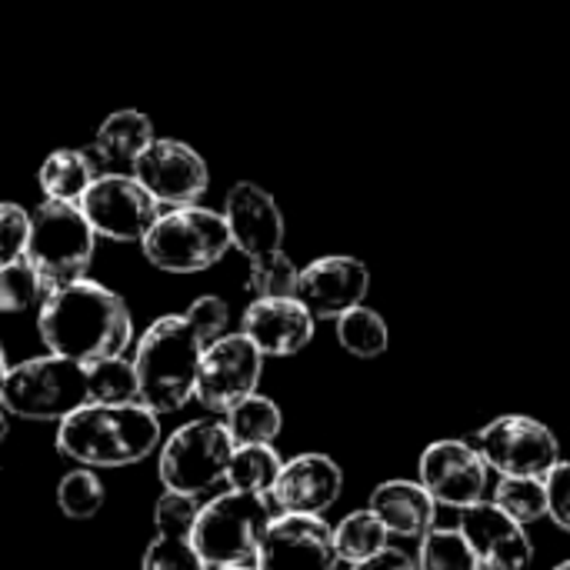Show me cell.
Wrapping results in <instances>:
<instances>
[{"instance_id": "2e32d148", "label": "cell", "mask_w": 570, "mask_h": 570, "mask_svg": "<svg viewBox=\"0 0 570 570\" xmlns=\"http://www.w3.org/2000/svg\"><path fill=\"white\" fill-rule=\"evenodd\" d=\"M220 214L227 220L230 247L240 250L247 261L284 250V214H281L274 194H267L261 184L237 180L227 190Z\"/></svg>"}, {"instance_id": "277c9868", "label": "cell", "mask_w": 570, "mask_h": 570, "mask_svg": "<svg viewBox=\"0 0 570 570\" xmlns=\"http://www.w3.org/2000/svg\"><path fill=\"white\" fill-rule=\"evenodd\" d=\"M274 521V504L264 494L224 491L197 508L190 538L200 561L210 570L254 564L261 538Z\"/></svg>"}, {"instance_id": "7c38bea8", "label": "cell", "mask_w": 570, "mask_h": 570, "mask_svg": "<svg viewBox=\"0 0 570 570\" xmlns=\"http://www.w3.org/2000/svg\"><path fill=\"white\" fill-rule=\"evenodd\" d=\"M130 174L160 207L197 204L207 194V160L177 137H154V144L134 160Z\"/></svg>"}, {"instance_id": "74e56055", "label": "cell", "mask_w": 570, "mask_h": 570, "mask_svg": "<svg viewBox=\"0 0 570 570\" xmlns=\"http://www.w3.org/2000/svg\"><path fill=\"white\" fill-rule=\"evenodd\" d=\"M7 417H10V414H7L3 404H0V444L7 441V431H10V421H7Z\"/></svg>"}, {"instance_id": "4fadbf2b", "label": "cell", "mask_w": 570, "mask_h": 570, "mask_svg": "<svg viewBox=\"0 0 570 570\" xmlns=\"http://www.w3.org/2000/svg\"><path fill=\"white\" fill-rule=\"evenodd\" d=\"M254 564L257 570H334V528L321 514H281L267 524Z\"/></svg>"}, {"instance_id": "5bb4252c", "label": "cell", "mask_w": 570, "mask_h": 570, "mask_svg": "<svg viewBox=\"0 0 570 570\" xmlns=\"http://www.w3.org/2000/svg\"><path fill=\"white\" fill-rule=\"evenodd\" d=\"M491 468L468 441H434L421 454V484L444 508H471L484 501Z\"/></svg>"}, {"instance_id": "f35d334b", "label": "cell", "mask_w": 570, "mask_h": 570, "mask_svg": "<svg viewBox=\"0 0 570 570\" xmlns=\"http://www.w3.org/2000/svg\"><path fill=\"white\" fill-rule=\"evenodd\" d=\"M7 371H10V364H7V351H3V344H0V391H3V381H7Z\"/></svg>"}, {"instance_id": "ac0fdd59", "label": "cell", "mask_w": 570, "mask_h": 570, "mask_svg": "<svg viewBox=\"0 0 570 570\" xmlns=\"http://www.w3.org/2000/svg\"><path fill=\"white\" fill-rule=\"evenodd\" d=\"M314 324L297 297H254L240 317V334L264 357H294L314 341Z\"/></svg>"}, {"instance_id": "d4e9b609", "label": "cell", "mask_w": 570, "mask_h": 570, "mask_svg": "<svg viewBox=\"0 0 570 570\" xmlns=\"http://www.w3.org/2000/svg\"><path fill=\"white\" fill-rule=\"evenodd\" d=\"M224 424L234 444H271L284 428V414L271 397L250 394L224 414Z\"/></svg>"}, {"instance_id": "f546056e", "label": "cell", "mask_w": 570, "mask_h": 570, "mask_svg": "<svg viewBox=\"0 0 570 570\" xmlns=\"http://www.w3.org/2000/svg\"><path fill=\"white\" fill-rule=\"evenodd\" d=\"M494 504L514 518L518 524H534L541 518H548V491L541 478H501L498 491H494Z\"/></svg>"}, {"instance_id": "836d02e7", "label": "cell", "mask_w": 570, "mask_h": 570, "mask_svg": "<svg viewBox=\"0 0 570 570\" xmlns=\"http://www.w3.org/2000/svg\"><path fill=\"white\" fill-rule=\"evenodd\" d=\"M27 237H30V214L13 200H0V267L27 254Z\"/></svg>"}, {"instance_id": "8d00e7d4", "label": "cell", "mask_w": 570, "mask_h": 570, "mask_svg": "<svg viewBox=\"0 0 570 570\" xmlns=\"http://www.w3.org/2000/svg\"><path fill=\"white\" fill-rule=\"evenodd\" d=\"M354 570H417V568H414V561H411L404 551H397V548H384L381 554H374V558H367V561L354 564Z\"/></svg>"}, {"instance_id": "ba28073f", "label": "cell", "mask_w": 570, "mask_h": 570, "mask_svg": "<svg viewBox=\"0 0 570 570\" xmlns=\"http://www.w3.org/2000/svg\"><path fill=\"white\" fill-rule=\"evenodd\" d=\"M234 451V438L224 421L200 417L177 428L160 448V484L170 494H184L200 501L214 488L227 481V461Z\"/></svg>"}, {"instance_id": "d6986e66", "label": "cell", "mask_w": 570, "mask_h": 570, "mask_svg": "<svg viewBox=\"0 0 570 570\" xmlns=\"http://www.w3.org/2000/svg\"><path fill=\"white\" fill-rule=\"evenodd\" d=\"M344 491V471L327 454H297L284 461L277 484L271 491V504L281 514H324L337 504Z\"/></svg>"}, {"instance_id": "8992f818", "label": "cell", "mask_w": 570, "mask_h": 570, "mask_svg": "<svg viewBox=\"0 0 570 570\" xmlns=\"http://www.w3.org/2000/svg\"><path fill=\"white\" fill-rule=\"evenodd\" d=\"M0 404L7 414L23 421H63L67 414L90 404L87 364L43 354L7 371Z\"/></svg>"}, {"instance_id": "ffe728a7", "label": "cell", "mask_w": 570, "mask_h": 570, "mask_svg": "<svg viewBox=\"0 0 570 570\" xmlns=\"http://www.w3.org/2000/svg\"><path fill=\"white\" fill-rule=\"evenodd\" d=\"M197 501L184 494L164 491L154 504V538L144 548L140 570H210L190 538L194 518H197Z\"/></svg>"}, {"instance_id": "30bf717a", "label": "cell", "mask_w": 570, "mask_h": 570, "mask_svg": "<svg viewBox=\"0 0 570 570\" xmlns=\"http://www.w3.org/2000/svg\"><path fill=\"white\" fill-rule=\"evenodd\" d=\"M478 451L501 478H548L561 461L554 431L524 414H504L478 434Z\"/></svg>"}, {"instance_id": "9a60e30c", "label": "cell", "mask_w": 570, "mask_h": 570, "mask_svg": "<svg viewBox=\"0 0 570 570\" xmlns=\"http://www.w3.org/2000/svg\"><path fill=\"white\" fill-rule=\"evenodd\" d=\"M371 291V271L351 254H327L301 267L294 297L314 314V321H337L344 311L364 304Z\"/></svg>"}, {"instance_id": "5b68a950", "label": "cell", "mask_w": 570, "mask_h": 570, "mask_svg": "<svg viewBox=\"0 0 570 570\" xmlns=\"http://www.w3.org/2000/svg\"><path fill=\"white\" fill-rule=\"evenodd\" d=\"M140 247L144 257L164 274H200L227 257L230 234L224 214L200 204H184L164 210Z\"/></svg>"}, {"instance_id": "484cf974", "label": "cell", "mask_w": 570, "mask_h": 570, "mask_svg": "<svg viewBox=\"0 0 570 570\" xmlns=\"http://www.w3.org/2000/svg\"><path fill=\"white\" fill-rule=\"evenodd\" d=\"M337 341H341V347L347 354H354L361 361H371V357H381L391 347V331H387V321L377 311L357 304V307H351V311H344L337 317Z\"/></svg>"}, {"instance_id": "83f0119b", "label": "cell", "mask_w": 570, "mask_h": 570, "mask_svg": "<svg viewBox=\"0 0 570 570\" xmlns=\"http://www.w3.org/2000/svg\"><path fill=\"white\" fill-rule=\"evenodd\" d=\"M417 570H484L461 528H431L421 538Z\"/></svg>"}, {"instance_id": "4316f807", "label": "cell", "mask_w": 570, "mask_h": 570, "mask_svg": "<svg viewBox=\"0 0 570 570\" xmlns=\"http://www.w3.org/2000/svg\"><path fill=\"white\" fill-rule=\"evenodd\" d=\"M387 528L377 521V514L367 511H354L347 514L337 528H334V548H337V561L347 564H361L374 554H381L387 548Z\"/></svg>"}, {"instance_id": "9c48e42d", "label": "cell", "mask_w": 570, "mask_h": 570, "mask_svg": "<svg viewBox=\"0 0 570 570\" xmlns=\"http://www.w3.org/2000/svg\"><path fill=\"white\" fill-rule=\"evenodd\" d=\"M77 207L97 237L114 244H140L154 220L160 217V204L140 187L134 174H97L94 184L80 194Z\"/></svg>"}, {"instance_id": "44dd1931", "label": "cell", "mask_w": 570, "mask_h": 570, "mask_svg": "<svg viewBox=\"0 0 570 570\" xmlns=\"http://www.w3.org/2000/svg\"><path fill=\"white\" fill-rule=\"evenodd\" d=\"M371 511L387 528V534H397V538H424L434 528L438 504L424 491V484H414V481H384L371 494Z\"/></svg>"}, {"instance_id": "d590c367", "label": "cell", "mask_w": 570, "mask_h": 570, "mask_svg": "<svg viewBox=\"0 0 570 570\" xmlns=\"http://www.w3.org/2000/svg\"><path fill=\"white\" fill-rule=\"evenodd\" d=\"M184 314H187V317L197 324V331L207 337V344L227 334L230 311H227V304H224L220 297H214V294H207V297H197V301H194V304H190Z\"/></svg>"}, {"instance_id": "603a6c76", "label": "cell", "mask_w": 570, "mask_h": 570, "mask_svg": "<svg viewBox=\"0 0 570 570\" xmlns=\"http://www.w3.org/2000/svg\"><path fill=\"white\" fill-rule=\"evenodd\" d=\"M94 177H97V164L90 160L87 150H73V147H60L47 154L37 174L47 200H70V204L80 200V194L94 184Z\"/></svg>"}, {"instance_id": "e0dca14e", "label": "cell", "mask_w": 570, "mask_h": 570, "mask_svg": "<svg viewBox=\"0 0 570 570\" xmlns=\"http://www.w3.org/2000/svg\"><path fill=\"white\" fill-rule=\"evenodd\" d=\"M458 528L484 570H528L534 561V548L524 524L508 518L494 501H478L464 508Z\"/></svg>"}, {"instance_id": "f1b7e54d", "label": "cell", "mask_w": 570, "mask_h": 570, "mask_svg": "<svg viewBox=\"0 0 570 570\" xmlns=\"http://www.w3.org/2000/svg\"><path fill=\"white\" fill-rule=\"evenodd\" d=\"M87 381H90V404H134V401H140L134 361H127L124 354L87 364Z\"/></svg>"}, {"instance_id": "6da1fadb", "label": "cell", "mask_w": 570, "mask_h": 570, "mask_svg": "<svg viewBox=\"0 0 570 570\" xmlns=\"http://www.w3.org/2000/svg\"><path fill=\"white\" fill-rule=\"evenodd\" d=\"M37 331L47 354L80 364L120 357L134 341V321L124 297L90 277L53 287L37 307Z\"/></svg>"}, {"instance_id": "d6a6232c", "label": "cell", "mask_w": 570, "mask_h": 570, "mask_svg": "<svg viewBox=\"0 0 570 570\" xmlns=\"http://www.w3.org/2000/svg\"><path fill=\"white\" fill-rule=\"evenodd\" d=\"M247 264H250L247 267V291L254 297H294L301 267L284 250H274V254L247 261Z\"/></svg>"}, {"instance_id": "60d3db41", "label": "cell", "mask_w": 570, "mask_h": 570, "mask_svg": "<svg viewBox=\"0 0 570 570\" xmlns=\"http://www.w3.org/2000/svg\"><path fill=\"white\" fill-rule=\"evenodd\" d=\"M554 570H570V561H564V564H558V568Z\"/></svg>"}, {"instance_id": "4dcf8cb0", "label": "cell", "mask_w": 570, "mask_h": 570, "mask_svg": "<svg viewBox=\"0 0 570 570\" xmlns=\"http://www.w3.org/2000/svg\"><path fill=\"white\" fill-rule=\"evenodd\" d=\"M104 498H107V491H104L97 471H90V468H73L57 484V508L70 521H90L104 508Z\"/></svg>"}, {"instance_id": "ab89813d", "label": "cell", "mask_w": 570, "mask_h": 570, "mask_svg": "<svg viewBox=\"0 0 570 570\" xmlns=\"http://www.w3.org/2000/svg\"><path fill=\"white\" fill-rule=\"evenodd\" d=\"M217 570H257V564H230V568H217Z\"/></svg>"}, {"instance_id": "7a4b0ae2", "label": "cell", "mask_w": 570, "mask_h": 570, "mask_svg": "<svg viewBox=\"0 0 570 570\" xmlns=\"http://www.w3.org/2000/svg\"><path fill=\"white\" fill-rule=\"evenodd\" d=\"M160 444V414L147 404H83L57 424V451L77 468L110 471L150 458Z\"/></svg>"}, {"instance_id": "8fae6325", "label": "cell", "mask_w": 570, "mask_h": 570, "mask_svg": "<svg viewBox=\"0 0 570 570\" xmlns=\"http://www.w3.org/2000/svg\"><path fill=\"white\" fill-rule=\"evenodd\" d=\"M264 374V354L244 334H224L200 354L194 397L210 414H227L244 397L257 394Z\"/></svg>"}, {"instance_id": "52a82bcc", "label": "cell", "mask_w": 570, "mask_h": 570, "mask_svg": "<svg viewBox=\"0 0 570 570\" xmlns=\"http://www.w3.org/2000/svg\"><path fill=\"white\" fill-rule=\"evenodd\" d=\"M94 247H97V234L77 204L43 197V204L30 214V237L23 257L40 274L47 294L53 287L87 277Z\"/></svg>"}, {"instance_id": "3957f363", "label": "cell", "mask_w": 570, "mask_h": 570, "mask_svg": "<svg viewBox=\"0 0 570 570\" xmlns=\"http://www.w3.org/2000/svg\"><path fill=\"white\" fill-rule=\"evenodd\" d=\"M204 347L207 337L197 331V324L187 314L157 317L140 334L134 351L140 404H147L154 414L180 411L194 397Z\"/></svg>"}, {"instance_id": "7402d4cb", "label": "cell", "mask_w": 570, "mask_h": 570, "mask_svg": "<svg viewBox=\"0 0 570 570\" xmlns=\"http://www.w3.org/2000/svg\"><path fill=\"white\" fill-rule=\"evenodd\" d=\"M154 137H157L154 120L137 107H124V110H114L100 120L97 137H94V154L110 170L130 174L134 160L154 144Z\"/></svg>"}, {"instance_id": "1f68e13d", "label": "cell", "mask_w": 570, "mask_h": 570, "mask_svg": "<svg viewBox=\"0 0 570 570\" xmlns=\"http://www.w3.org/2000/svg\"><path fill=\"white\" fill-rule=\"evenodd\" d=\"M43 297H47V287L27 257L0 267V314H20V311L40 307Z\"/></svg>"}, {"instance_id": "e575fe53", "label": "cell", "mask_w": 570, "mask_h": 570, "mask_svg": "<svg viewBox=\"0 0 570 570\" xmlns=\"http://www.w3.org/2000/svg\"><path fill=\"white\" fill-rule=\"evenodd\" d=\"M544 491H548V518L570 531V461H558L548 478H544Z\"/></svg>"}, {"instance_id": "cb8c5ba5", "label": "cell", "mask_w": 570, "mask_h": 570, "mask_svg": "<svg viewBox=\"0 0 570 570\" xmlns=\"http://www.w3.org/2000/svg\"><path fill=\"white\" fill-rule=\"evenodd\" d=\"M284 461L271 444H234L227 461V484L244 494H271Z\"/></svg>"}]
</instances>
